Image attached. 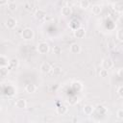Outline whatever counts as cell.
Instances as JSON below:
<instances>
[{"mask_svg": "<svg viewBox=\"0 0 123 123\" xmlns=\"http://www.w3.org/2000/svg\"><path fill=\"white\" fill-rule=\"evenodd\" d=\"M8 9H9L11 12L15 11V9H16V4H15L14 2H10V3H8Z\"/></svg>", "mask_w": 123, "mask_h": 123, "instance_id": "cell-24", "label": "cell"}, {"mask_svg": "<svg viewBox=\"0 0 123 123\" xmlns=\"http://www.w3.org/2000/svg\"><path fill=\"white\" fill-rule=\"evenodd\" d=\"M80 8L83 10H86L87 8H89V2L87 0H82L80 2Z\"/></svg>", "mask_w": 123, "mask_h": 123, "instance_id": "cell-21", "label": "cell"}, {"mask_svg": "<svg viewBox=\"0 0 123 123\" xmlns=\"http://www.w3.org/2000/svg\"><path fill=\"white\" fill-rule=\"evenodd\" d=\"M98 74H99V76H100L101 78H106V77H108L109 72H108V69H106V68H103V67H102V68L99 70Z\"/></svg>", "mask_w": 123, "mask_h": 123, "instance_id": "cell-20", "label": "cell"}, {"mask_svg": "<svg viewBox=\"0 0 123 123\" xmlns=\"http://www.w3.org/2000/svg\"><path fill=\"white\" fill-rule=\"evenodd\" d=\"M102 12V7L100 5H94L92 6L91 8V12L94 14V15H99Z\"/></svg>", "mask_w": 123, "mask_h": 123, "instance_id": "cell-15", "label": "cell"}, {"mask_svg": "<svg viewBox=\"0 0 123 123\" xmlns=\"http://www.w3.org/2000/svg\"><path fill=\"white\" fill-rule=\"evenodd\" d=\"M37 52H38L39 54L45 55V54H47V53L49 52L50 47H49V44L46 43V42H39V43L37 44Z\"/></svg>", "mask_w": 123, "mask_h": 123, "instance_id": "cell-2", "label": "cell"}, {"mask_svg": "<svg viewBox=\"0 0 123 123\" xmlns=\"http://www.w3.org/2000/svg\"><path fill=\"white\" fill-rule=\"evenodd\" d=\"M52 71H53V75L54 76H59L61 73H62V68L60 67V66H55V67H53L52 68Z\"/></svg>", "mask_w": 123, "mask_h": 123, "instance_id": "cell-22", "label": "cell"}, {"mask_svg": "<svg viewBox=\"0 0 123 123\" xmlns=\"http://www.w3.org/2000/svg\"><path fill=\"white\" fill-rule=\"evenodd\" d=\"M71 87H72L74 90L80 91V90L83 88V85H82L80 82H73V83L71 84Z\"/></svg>", "mask_w": 123, "mask_h": 123, "instance_id": "cell-19", "label": "cell"}, {"mask_svg": "<svg viewBox=\"0 0 123 123\" xmlns=\"http://www.w3.org/2000/svg\"><path fill=\"white\" fill-rule=\"evenodd\" d=\"M112 8L117 12H123V2H116L112 5Z\"/></svg>", "mask_w": 123, "mask_h": 123, "instance_id": "cell-14", "label": "cell"}, {"mask_svg": "<svg viewBox=\"0 0 123 123\" xmlns=\"http://www.w3.org/2000/svg\"><path fill=\"white\" fill-rule=\"evenodd\" d=\"M70 52L72 54H79L81 52V46L77 43H73L70 45Z\"/></svg>", "mask_w": 123, "mask_h": 123, "instance_id": "cell-12", "label": "cell"}, {"mask_svg": "<svg viewBox=\"0 0 123 123\" xmlns=\"http://www.w3.org/2000/svg\"><path fill=\"white\" fill-rule=\"evenodd\" d=\"M35 17L37 19V20H42L46 17V12L42 9H37L36 12H35Z\"/></svg>", "mask_w": 123, "mask_h": 123, "instance_id": "cell-6", "label": "cell"}, {"mask_svg": "<svg viewBox=\"0 0 123 123\" xmlns=\"http://www.w3.org/2000/svg\"><path fill=\"white\" fill-rule=\"evenodd\" d=\"M101 65L103 68H106V69H111L112 66H113V62L111 58H105L103 59L102 62H101Z\"/></svg>", "mask_w": 123, "mask_h": 123, "instance_id": "cell-4", "label": "cell"}, {"mask_svg": "<svg viewBox=\"0 0 123 123\" xmlns=\"http://www.w3.org/2000/svg\"><path fill=\"white\" fill-rule=\"evenodd\" d=\"M53 53L56 55H60L62 53V48L60 46H54L53 48Z\"/></svg>", "mask_w": 123, "mask_h": 123, "instance_id": "cell-26", "label": "cell"}, {"mask_svg": "<svg viewBox=\"0 0 123 123\" xmlns=\"http://www.w3.org/2000/svg\"><path fill=\"white\" fill-rule=\"evenodd\" d=\"M15 107L17 108V109H25L26 107H27V102H26V100L25 99H23V98H19V99H17L16 101H15Z\"/></svg>", "mask_w": 123, "mask_h": 123, "instance_id": "cell-8", "label": "cell"}, {"mask_svg": "<svg viewBox=\"0 0 123 123\" xmlns=\"http://www.w3.org/2000/svg\"><path fill=\"white\" fill-rule=\"evenodd\" d=\"M67 111H68V109H67V107H66L65 105H60V106H58L57 109H56L57 113L60 114V115L65 114V113L67 112Z\"/></svg>", "mask_w": 123, "mask_h": 123, "instance_id": "cell-9", "label": "cell"}, {"mask_svg": "<svg viewBox=\"0 0 123 123\" xmlns=\"http://www.w3.org/2000/svg\"><path fill=\"white\" fill-rule=\"evenodd\" d=\"M34 36H35L34 31L31 28H25L22 31V33H21V37L25 40H31V39H33L34 38Z\"/></svg>", "mask_w": 123, "mask_h": 123, "instance_id": "cell-1", "label": "cell"}, {"mask_svg": "<svg viewBox=\"0 0 123 123\" xmlns=\"http://www.w3.org/2000/svg\"><path fill=\"white\" fill-rule=\"evenodd\" d=\"M118 23H120V24L123 25V14H121V15L118 17Z\"/></svg>", "mask_w": 123, "mask_h": 123, "instance_id": "cell-32", "label": "cell"}, {"mask_svg": "<svg viewBox=\"0 0 123 123\" xmlns=\"http://www.w3.org/2000/svg\"><path fill=\"white\" fill-rule=\"evenodd\" d=\"M116 116L118 119H123V109H120L116 112Z\"/></svg>", "mask_w": 123, "mask_h": 123, "instance_id": "cell-28", "label": "cell"}, {"mask_svg": "<svg viewBox=\"0 0 123 123\" xmlns=\"http://www.w3.org/2000/svg\"><path fill=\"white\" fill-rule=\"evenodd\" d=\"M18 65H19V61L16 58H12V59L10 60V62H9V67L10 68L15 69V68L18 67Z\"/></svg>", "mask_w": 123, "mask_h": 123, "instance_id": "cell-11", "label": "cell"}, {"mask_svg": "<svg viewBox=\"0 0 123 123\" xmlns=\"http://www.w3.org/2000/svg\"><path fill=\"white\" fill-rule=\"evenodd\" d=\"M8 2H9V0H0V5L1 6H5V5L8 4Z\"/></svg>", "mask_w": 123, "mask_h": 123, "instance_id": "cell-30", "label": "cell"}, {"mask_svg": "<svg viewBox=\"0 0 123 123\" xmlns=\"http://www.w3.org/2000/svg\"><path fill=\"white\" fill-rule=\"evenodd\" d=\"M117 74H118V76H119V77L123 78V68L119 69V70H118V72H117Z\"/></svg>", "mask_w": 123, "mask_h": 123, "instance_id": "cell-31", "label": "cell"}, {"mask_svg": "<svg viewBox=\"0 0 123 123\" xmlns=\"http://www.w3.org/2000/svg\"><path fill=\"white\" fill-rule=\"evenodd\" d=\"M61 12H62V14L63 16H69V15L72 13V10H71L70 7H68V6H64V7L62 8Z\"/></svg>", "mask_w": 123, "mask_h": 123, "instance_id": "cell-13", "label": "cell"}, {"mask_svg": "<svg viewBox=\"0 0 123 123\" xmlns=\"http://www.w3.org/2000/svg\"><path fill=\"white\" fill-rule=\"evenodd\" d=\"M96 110H97L98 112H100V114H102V113H106V111H107L106 108L103 107V106H98V107L96 108Z\"/></svg>", "mask_w": 123, "mask_h": 123, "instance_id": "cell-27", "label": "cell"}, {"mask_svg": "<svg viewBox=\"0 0 123 123\" xmlns=\"http://www.w3.org/2000/svg\"><path fill=\"white\" fill-rule=\"evenodd\" d=\"M9 62H10V60H8V58H6L4 55L0 56V66H8Z\"/></svg>", "mask_w": 123, "mask_h": 123, "instance_id": "cell-18", "label": "cell"}, {"mask_svg": "<svg viewBox=\"0 0 123 123\" xmlns=\"http://www.w3.org/2000/svg\"><path fill=\"white\" fill-rule=\"evenodd\" d=\"M9 74V67L8 66H0V76L5 78Z\"/></svg>", "mask_w": 123, "mask_h": 123, "instance_id": "cell-17", "label": "cell"}, {"mask_svg": "<svg viewBox=\"0 0 123 123\" xmlns=\"http://www.w3.org/2000/svg\"><path fill=\"white\" fill-rule=\"evenodd\" d=\"M52 66H51V64L49 63V62H43L41 64H40V66H39V70H40V72L41 73H43V74H47V73H49L50 71H52Z\"/></svg>", "mask_w": 123, "mask_h": 123, "instance_id": "cell-3", "label": "cell"}, {"mask_svg": "<svg viewBox=\"0 0 123 123\" xmlns=\"http://www.w3.org/2000/svg\"><path fill=\"white\" fill-rule=\"evenodd\" d=\"M16 24H17V21H16V19L14 17H12L11 16V17H8V19L6 20V27L8 29H13V28H15Z\"/></svg>", "mask_w": 123, "mask_h": 123, "instance_id": "cell-5", "label": "cell"}, {"mask_svg": "<svg viewBox=\"0 0 123 123\" xmlns=\"http://www.w3.org/2000/svg\"><path fill=\"white\" fill-rule=\"evenodd\" d=\"M116 38L120 41H123V28L118 29V31L116 32Z\"/></svg>", "mask_w": 123, "mask_h": 123, "instance_id": "cell-23", "label": "cell"}, {"mask_svg": "<svg viewBox=\"0 0 123 123\" xmlns=\"http://www.w3.org/2000/svg\"><path fill=\"white\" fill-rule=\"evenodd\" d=\"M77 102H78V98H77V96H72V97H70L69 100H68V103H69L70 105H75Z\"/></svg>", "mask_w": 123, "mask_h": 123, "instance_id": "cell-25", "label": "cell"}, {"mask_svg": "<svg viewBox=\"0 0 123 123\" xmlns=\"http://www.w3.org/2000/svg\"><path fill=\"white\" fill-rule=\"evenodd\" d=\"M93 111H94V107L91 106V105H85V107L83 108V111H84V113H85L86 115H90V114H92Z\"/></svg>", "mask_w": 123, "mask_h": 123, "instance_id": "cell-10", "label": "cell"}, {"mask_svg": "<svg viewBox=\"0 0 123 123\" xmlns=\"http://www.w3.org/2000/svg\"><path fill=\"white\" fill-rule=\"evenodd\" d=\"M36 89H37V87L33 83H30V84L26 85V86H25V90L28 93H34L36 91Z\"/></svg>", "mask_w": 123, "mask_h": 123, "instance_id": "cell-16", "label": "cell"}, {"mask_svg": "<svg viewBox=\"0 0 123 123\" xmlns=\"http://www.w3.org/2000/svg\"><path fill=\"white\" fill-rule=\"evenodd\" d=\"M117 93H118V95H119L121 98H123V86H121L118 87V89H117Z\"/></svg>", "mask_w": 123, "mask_h": 123, "instance_id": "cell-29", "label": "cell"}, {"mask_svg": "<svg viewBox=\"0 0 123 123\" xmlns=\"http://www.w3.org/2000/svg\"><path fill=\"white\" fill-rule=\"evenodd\" d=\"M85 36H86V30L84 28L80 27V28L74 30V37L76 38H83V37H85Z\"/></svg>", "mask_w": 123, "mask_h": 123, "instance_id": "cell-7", "label": "cell"}]
</instances>
